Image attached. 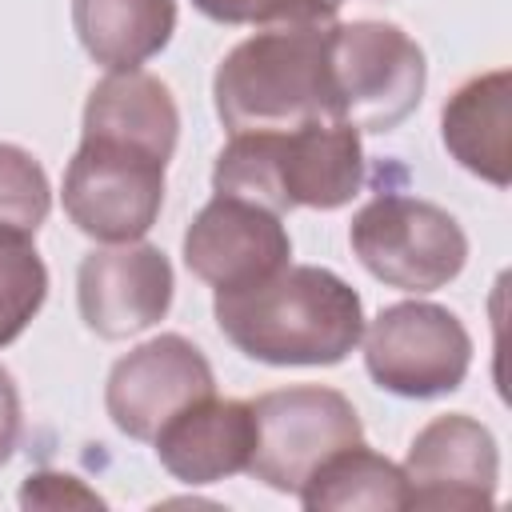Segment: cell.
<instances>
[{
	"instance_id": "1",
	"label": "cell",
	"mask_w": 512,
	"mask_h": 512,
	"mask_svg": "<svg viewBox=\"0 0 512 512\" xmlns=\"http://www.w3.org/2000/svg\"><path fill=\"white\" fill-rule=\"evenodd\" d=\"M212 316L236 352L272 368H332L364 336L360 292L316 264H284L256 284L216 292Z\"/></svg>"
},
{
	"instance_id": "2",
	"label": "cell",
	"mask_w": 512,
	"mask_h": 512,
	"mask_svg": "<svg viewBox=\"0 0 512 512\" xmlns=\"http://www.w3.org/2000/svg\"><path fill=\"white\" fill-rule=\"evenodd\" d=\"M328 32L332 24L260 28L216 64L212 104L228 136L340 120Z\"/></svg>"
},
{
	"instance_id": "3",
	"label": "cell",
	"mask_w": 512,
	"mask_h": 512,
	"mask_svg": "<svg viewBox=\"0 0 512 512\" xmlns=\"http://www.w3.org/2000/svg\"><path fill=\"white\" fill-rule=\"evenodd\" d=\"M364 188V144L344 120L288 132H236L212 168V192L252 200L276 216L292 208H344Z\"/></svg>"
},
{
	"instance_id": "4",
	"label": "cell",
	"mask_w": 512,
	"mask_h": 512,
	"mask_svg": "<svg viewBox=\"0 0 512 512\" xmlns=\"http://www.w3.org/2000/svg\"><path fill=\"white\" fill-rule=\"evenodd\" d=\"M348 244L380 284L416 296L452 284L468 264L460 220L432 200L400 192L372 196L352 216Z\"/></svg>"
},
{
	"instance_id": "5",
	"label": "cell",
	"mask_w": 512,
	"mask_h": 512,
	"mask_svg": "<svg viewBox=\"0 0 512 512\" xmlns=\"http://www.w3.org/2000/svg\"><path fill=\"white\" fill-rule=\"evenodd\" d=\"M336 112L356 132H392L404 124L428 84L424 48L388 20H332Z\"/></svg>"
},
{
	"instance_id": "6",
	"label": "cell",
	"mask_w": 512,
	"mask_h": 512,
	"mask_svg": "<svg viewBox=\"0 0 512 512\" xmlns=\"http://www.w3.org/2000/svg\"><path fill=\"white\" fill-rule=\"evenodd\" d=\"M248 404L256 424L248 476L284 496H296L332 452L364 440L352 400L324 384L276 388Z\"/></svg>"
},
{
	"instance_id": "7",
	"label": "cell",
	"mask_w": 512,
	"mask_h": 512,
	"mask_svg": "<svg viewBox=\"0 0 512 512\" xmlns=\"http://www.w3.org/2000/svg\"><path fill=\"white\" fill-rule=\"evenodd\" d=\"M364 368L376 388L404 400L448 396L472 368V336L456 312L432 300H400L380 308L364 328Z\"/></svg>"
},
{
	"instance_id": "8",
	"label": "cell",
	"mask_w": 512,
	"mask_h": 512,
	"mask_svg": "<svg viewBox=\"0 0 512 512\" xmlns=\"http://www.w3.org/2000/svg\"><path fill=\"white\" fill-rule=\"evenodd\" d=\"M164 168L168 160L152 152L80 140L64 168V212L84 236L100 244L144 240L164 208Z\"/></svg>"
},
{
	"instance_id": "9",
	"label": "cell",
	"mask_w": 512,
	"mask_h": 512,
	"mask_svg": "<svg viewBox=\"0 0 512 512\" xmlns=\"http://www.w3.org/2000/svg\"><path fill=\"white\" fill-rule=\"evenodd\" d=\"M216 392L208 356L180 332H160L120 356L104 384L108 420L132 436L152 440L180 408Z\"/></svg>"
},
{
	"instance_id": "10",
	"label": "cell",
	"mask_w": 512,
	"mask_h": 512,
	"mask_svg": "<svg viewBox=\"0 0 512 512\" xmlns=\"http://www.w3.org/2000/svg\"><path fill=\"white\" fill-rule=\"evenodd\" d=\"M176 276L156 244L128 240L92 248L76 268V308L100 340H128L160 324L172 308Z\"/></svg>"
},
{
	"instance_id": "11",
	"label": "cell",
	"mask_w": 512,
	"mask_h": 512,
	"mask_svg": "<svg viewBox=\"0 0 512 512\" xmlns=\"http://www.w3.org/2000/svg\"><path fill=\"white\" fill-rule=\"evenodd\" d=\"M184 264L216 292L244 288L292 264V236L284 216L216 192L184 228Z\"/></svg>"
},
{
	"instance_id": "12",
	"label": "cell",
	"mask_w": 512,
	"mask_h": 512,
	"mask_svg": "<svg viewBox=\"0 0 512 512\" xmlns=\"http://www.w3.org/2000/svg\"><path fill=\"white\" fill-rule=\"evenodd\" d=\"M408 508H492L500 488L496 436L468 412L428 420L404 456Z\"/></svg>"
},
{
	"instance_id": "13",
	"label": "cell",
	"mask_w": 512,
	"mask_h": 512,
	"mask_svg": "<svg viewBox=\"0 0 512 512\" xmlns=\"http://www.w3.org/2000/svg\"><path fill=\"white\" fill-rule=\"evenodd\" d=\"M156 460L172 480L200 488L248 472L256 424L248 400H220L216 392L180 408L156 436Z\"/></svg>"
},
{
	"instance_id": "14",
	"label": "cell",
	"mask_w": 512,
	"mask_h": 512,
	"mask_svg": "<svg viewBox=\"0 0 512 512\" xmlns=\"http://www.w3.org/2000/svg\"><path fill=\"white\" fill-rule=\"evenodd\" d=\"M176 136H180V108L164 80L128 68V72H108L88 92L80 140H108L172 160Z\"/></svg>"
},
{
	"instance_id": "15",
	"label": "cell",
	"mask_w": 512,
	"mask_h": 512,
	"mask_svg": "<svg viewBox=\"0 0 512 512\" xmlns=\"http://www.w3.org/2000/svg\"><path fill=\"white\" fill-rule=\"evenodd\" d=\"M508 96H512V72L492 68L484 76L464 80L440 108V140L448 156L464 172L488 180L492 188L512 184Z\"/></svg>"
},
{
	"instance_id": "16",
	"label": "cell",
	"mask_w": 512,
	"mask_h": 512,
	"mask_svg": "<svg viewBox=\"0 0 512 512\" xmlns=\"http://www.w3.org/2000/svg\"><path fill=\"white\" fill-rule=\"evenodd\" d=\"M80 48L108 72H128L168 48L176 0H72Z\"/></svg>"
},
{
	"instance_id": "17",
	"label": "cell",
	"mask_w": 512,
	"mask_h": 512,
	"mask_svg": "<svg viewBox=\"0 0 512 512\" xmlns=\"http://www.w3.org/2000/svg\"><path fill=\"white\" fill-rule=\"evenodd\" d=\"M296 496L308 512H352V508L396 512V508H408V480L400 464H392L388 456L372 452L360 440L332 452L304 480Z\"/></svg>"
},
{
	"instance_id": "18",
	"label": "cell",
	"mask_w": 512,
	"mask_h": 512,
	"mask_svg": "<svg viewBox=\"0 0 512 512\" xmlns=\"http://www.w3.org/2000/svg\"><path fill=\"white\" fill-rule=\"evenodd\" d=\"M48 268L32 244V232L0 224V348H8L44 308Z\"/></svg>"
},
{
	"instance_id": "19",
	"label": "cell",
	"mask_w": 512,
	"mask_h": 512,
	"mask_svg": "<svg viewBox=\"0 0 512 512\" xmlns=\"http://www.w3.org/2000/svg\"><path fill=\"white\" fill-rule=\"evenodd\" d=\"M52 208V184L44 164L20 148L0 140V224L20 228V232H40Z\"/></svg>"
},
{
	"instance_id": "20",
	"label": "cell",
	"mask_w": 512,
	"mask_h": 512,
	"mask_svg": "<svg viewBox=\"0 0 512 512\" xmlns=\"http://www.w3.org/2000/svg\"><path fill=\"white\" fill-rule=\"evenodd\" d=\"M216 24H252V28H300L332 24L344 0H192Z\"/></svg>"
},
{
	"instance_id": "21",
	"label": "cell",
	"mask_w": 512,
	"mask_h": 512,
	"mask_svg": "<svg viewBox=\"0 0 512 512\" xmlns=\"http://www.w3.org/2000/svg\"><path fill=\"white\" fill-rule=\"evenodd\" d=\"M20 508H104V496L72 472H32L20 484Z\"/></svg>"
},
{
	"instance_id": "22",
	"label": "cell",
	"mask_w": 512,
	"mask_h": 512,
	"mask_svg": "<svg viewBox=\"0 0 512 512\" xmlns=\"http://www.w3.org/2000/svg\"><path fill=\"white\" fill-rule=\"evenodd\" d=\"M16 444H20V392L12 372L0 364V468L12 460Z\"/></svg>"
}]
</instances>
